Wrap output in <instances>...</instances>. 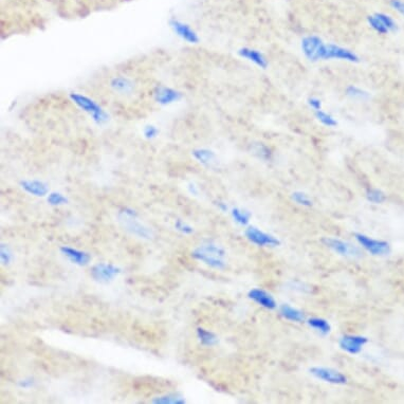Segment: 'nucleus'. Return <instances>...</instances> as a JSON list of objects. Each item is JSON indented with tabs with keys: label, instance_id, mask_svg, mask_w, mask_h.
<instances>
[{
	"label": "nucleus",
	"instance_id": "nucleus-1",
	"mask_svg": "<svg viewBox=\"0 0 404 404\" xmlns=\"http://www.w3.org/2000/svg\"><path fill=\"white\" fill-rule=\"evenodd\" d=\"M192 256L195 259L206 263L209 267H212L214 269L221 270V269L226 268V253L224 249L217 244H202L193 251Z\"/></svg>",
	"mask_w": 404,
	"mask_h": 404
},
{
	"label": "nucleus",
	"instance_id": "nucleus-2",
	"mask_svg": "<svg viewBox=\"0 0 404 404\" xmlns=\"http://www.w3.org/2000/svg\"><path fill=\"white\" fill-rule=\"evenodd\" d=\"M118 218L124 230L130 233L131 235L142 239H151L154 237V233L151 229L138 220L137 213L134 210L130 209L122 210L118 214Z\"/></svg>",
	"mask_w": 404,
	"mask_h": 404
},
{
	"label": "nucleus",
	"instance_id": "nucleus-3",
	"mask_svg": "<svg viewBox=\"0 0 404 404\" xmlns=\"http://www.w3.org/2000/svg\"><path fill=\"white\" fill-rule=\"evenodd\" d=\"M343 61L351 64L360 63V56L355 51L332 43L323 44L319 52V61Z\"/></svg>",
	"mask_w": 404,
	"mask_h": 404
},
{
	"label": "nucleus",
	"instance_id": "nucleus-4",
	"mask_svg": "<svg viewBox=\"0 0 404 404\" xmlns=\"http://www.w3.org/2000/svg\"><path fill=\"white\" fill-rule=\"evenodd\" d=\"M72 101L89 114L93 121L98 124H102L108 120V115L98 105L86 96H81L80 93H71Z\"/></svg>",
	"mask_w": 404,
	"mask_h": 404
},
{
	"label": "nucleus",
	"instance_id": "nucleus-5",
	"mask_svg": "<svg viewBox=\"0 0 404 404\" xmlns=\"http://www.w3.org/2000/svg\"><path fill=\"white\" fill-rule=\"evenodd\" d=\"M356 241L361 245L363 249H365L368 253L374 256H383L388 255L390 252V245L388 242L379 241L372 237H368L364 234L356 233L355 234Z\"/></svg>",
	"mask_w": 404,
	"mask_h": 404
},
{
	"label": "nucleus",
	"instance_id": "nucleus-6",
	"mask_svg": "<svg viewBox=\"0 0 404 404\" xmlns=\"http://www.w3.org/2000/svg\"><path fill=\"white\" fill-rule=\"evenodd\" d=\"M323 243L327 248H329L331 251L335 252L338 255H341L343 257H350V259H356L361 257V251L347 242L341 241L338 238H330L326 237L323 239Z\"/></svg>",
	"mask_w": 404,
	"mask_h": 404
},
{
	"label": "nucleus",
	"instance_id": "nucleus-7",
	"mask_svg": "<svg viewBox=\"0 0 404 404\" xmlns=\"http://www.w3.org/2000/svg\"><path fill=\"white\" fill-rule=\"evenodd\" d=\"M309 372L313 377L327 383L337 384V385H342V384L347 383L346 376H345V374L342 373L341 372L333 370V368L311 367L309 370Z\"/></svg>",
	"mask_w": 404,
	"mask_h": 404
},
{
	"label": "nucleus",
	"instance_id": "nucleus-8",
	"mask_svg": "<svg viewBox=\"0 0 404 404\" xmlns=\"http://www.w3.org/2000/svg\"><path fill=\"white\" fill-rule=\"evenodd\" d=\"M244 234L250 242L259 245V247H277L280 244V242L276 237L257 229L255 226L248 227Z\"/></svg>",
	"mask_w": 404,
	"mask_h": 404
},
{
	"label": "nucleus",
	"instance_id": "nucleus-9",
	"mask_svg": "<svg viewBox=\"0 0 404 404\" xmlns=\"http://www.w3.org/2000/svg\"><path fill=\"white\" fill-rule=\"evenodd\" d=\"M324 40L317 35H308L302 39L301 48L303 54L310 62H319V52Z\"/></svg>",
	"mask_w": 404,
	"mask_h": 404
},
{
	"label": "nucleus",
	"instance_id": "nucleus-10",
	"mask_svg": "<svg viewBox=\"0 0 404 404\" xmlns=\"http://www.w3.org/2000/svg\"><path fill=\"white\" fill-rule=\"evenodd\" d=\"M120 272V269L111 265V263L102 262L91 269V276L97 283L107 284L113 282Z\"/></svg>",
	"mask_w": 404,
	"mask_h": 404
},
{
	"label": "nucleus",
	"instance_id": "nucleus-11",
	"mask_svg": "<svg viewBox=\"0 0 404 404\" xmlns=\"http://www.w3.org/2000/svg\"><path fill=\"white\" fill-rule=\"evenodd\" d=\"M169 26L173 29V31L186 43L198 44L199 40H200L197 32L190 25H187L186 22L181 21L177 18H172L169 20Z\"/></svg>",
	"mask_w": 404,
	"mask_h": 404
},
{
	"label": "nucleus",
	"instance_id": "nucleus-12",
	"mask_svg": "<svg viewBox=\"0 0 404 404\" xmlns=\"http://www.w3.org/2000/svg\"><path fill=\"white\" fill-rule=\"evenodd\" d=\"M368 342V339L361 336L346 335L341 338L339 342V347L350 355H356L362 350L363 346Z\"/></svg>",
	"mask_w": 404,
	"mask_h": 404
},
{
	"label": "nucleus",
	"instance_id": "nucleus-13",
	"mask_svg": "<svg viewBox=\"0 0 404 404\" xmlns=\"http://www.w3.org/2000/svg\"><path fill=\"white\" fill-rule=\"evenodd\" d=\"M238 54L241 57L244 58L251 63H253L254 65L259 67L261 69H267L269 66V62L267 57L263 55L262 52L257 49L253 48H248V47H243L238 50Z\"/></svg>",
	"mask_w": 404,
	"mask_h": 404
},
{
	"label": "nucleus",
	"instance_id": "nucleus-14",
	"mask_svg": "<svg viewBox=\"0 0 404 404\" xmlns=\"http://www.w3.org/2000/svg\"><path fill=\"white\" fill-rule=\"evenodd\" d=\"M110 88L115 93L122 96H129L134 91L133 81L126 77H114L110 80Z\"/></svg>",
	"mask_w": 404,
	"mask_h": 404
},
{
	"label": "nucleus",
	"instance_id": "nucleus-15",
	"mask_svg": "<svg viewBox=\"0 0 404 404\" xmlns=\"http://www.w3.org/2000/svg\"><path fill=\"white\" fill-rule=\"evenodd\" d=\"M154 97L157 103L161 105H168L179 101L181 93L169 87H158L154 92Z\"/></svg>",
	"mask_w": 404,
	"mask_h": 404
},
{
	"label": "nucleus",
	"instance_id": "nucleus-16",
	"mask_svg": "<svg viewBox=\"0 0 404 404\" xmlns=\"http://www.w3.org/2000/svg\"><path fill=\"white\" fill-rule=\"evenodd\" d=\"M248 296L252 301H254L256 304H259V306L263 308H267L270 310L276 308V302H275L273 296L270 293L266 292L265 290L254 288L249 291Z\"/></svg>",
	"mask_w": 404,
	"mask_h": 404
},
{
	"label": "nucleus",
	"instance_id": "nucleus-17",
	"mask_svg": "<svg viewBox=\"0 0 404 404\" xmlns=\"http://www.w3.org/2000/svg\"><path fill=\"white\" fill-rule=\"evenodd\" d=\"M61 251L64 256H66L70 261L75 263V265L86 266L89 263L91 259V256L89 253H87V252L84 251H80L78 249H73L70 247H62Z\"/></svg>",
	"mask_w": 404,
	"mask_h": 404
},
{
	"label": "nucleus",
	"instance_id": "nucleus-18",
	"mask_svg": "<svg viewBox=\"0 0 404 404\" xmlns=\"http://www.w3.org/2000/svg\"><path fill=\"white\" fill-rule=\"evenodd\" d=\"M20 185L28 194L36 197H44L49 192L48 184L39 180H22Z\"/></svg>",
	"mask_w": 404,
	"mask_h": 404
},
{
	"label": "nucleus",
	"instance_id": "nucleus-19",
	"mask_svg": "<svg viewBox=\"0 0 404 404\" xmlns=\"http://www.w3.org/2000/svg\"><path fill=\"white\" fill-rule=\"evenodd\" d=\"M195 159L206 166H213L217 162V157L213 150L207 148H198L193 151Z\"/></svg>",
	"mask_w": 404,
	"mask_h": 404
},
{
	"label": "nucleus",
	"instance_id": "nucleus-20",
	"mask_svg": "<svg viewBox=\"0 0 404 404\" xmlns=\"http://www.w3.org/2000/svg\"><path fill=\"white\" fill-rule=\"evenodd\" d=\"M279 312L284 319L295 322V323H301V322L305 321V315H304L301 310L291 307L290 305H287V304L279 307Z\"/></svg>",
	"mask_w": 404,
	"mask_h": 404
},
{
	"label": "nucleus",
	"instance_id": "nucleus-21",
	"mask_svg": "<svg viewBox=\"0 0 404 404\" xmlns=\"http://www.w3.org/2000/svg\"><path fill=\"white\" fill-rule=\"evenodd\" d=\"M345 93L351 99H356V101H366L371 97V95L364 89L360 87H356L355 85H349L345 89Z\"/></svg>",
	"mask_w": 404,
	"mask_h": 404
},
{
	"label": "nucleus",
	"instance_id": "nucleus-22",
	"mask_svg": "<svg viewBox=\"0 0 404 404\" xmlns=\"http://www.w3.org/2000/svg\"><path fill=\"white\" fill-rule=\"evenodd\" d=\"M307 323L310 327L313 328V329L321 332L322 335H327V333H329L331 330L330 324L328 323V321H326L325 319L311 318L307 321Z\"/></svg>",
	"mask_w": 404,
	"mask_h": 404
},
{
	"label": "nucleus",
	"instance_id": "nucleus-23",
	"mask_svg": "<svg viewBox=\"0 0 404 404\" xmlns=\"http://www.w3.org/2000/svg\"><path fill=\"white\" fill-rule=\"evenodd\" d=\"M314 116L322 125H324L326 127L333 128L338 126V121L336 120L335 116L326 113V111H324L323 109L314 111Z\"/></svg>",
	"mask_w": 404,
	"mask_h": 404
},
{
	"label": "nucleus",
	"instance_id": "nucleus-24",
	"mask_svg": "<svg viewBox=\"0 0 404 404\" xmlns=\"http://www.w3.org/2000/svg\"><path fill=\"white\" fill-rule=\"evenodd\" d=\"M197 336L199 341H200V343L204 345V346H213V345L218 342L217 337H216L213 332L203 329V328H198Z\"/></svg>",
	"mask_w": 404,
	"mask_h": 404
},
{
	"label": "nucleus",
	"instance_id": "nucleus-25",
	"mask_svg": "<svg viewBox=\"0 0 404 404\" xmlns=\"http://www.w3.org/2000/svg\"><path fill=\"white\" fill-rule=\"evenodd\" d=\"M366 19H367L368 26H370L377 34H379V35H388L389 33L388 29H386L383 23L381 22V20H380L378 17L376 16V14L368 15Z\"/></svg>",
	"mask_w": 404,
	"mask_h": 404
},
{
	"label": "nucleus",
	"instance_id": "nucleus-26",
	"mask_svg": "<svg viewBox=\"0 0 404 404\" xmlns=\"http://www.w3.org/2000/svg\"><path fill=\"white\" fill-rule=\"evenodd\" d=\"M232 217L234 221L241 226H247L251 219V213L248 210H243L239 208L232 209Z\"/></svg>",
	"mask_w": 404,
	"mask_h": 404
},
{
	"label": "nucleus",
	"instance_id": "nucleus-27",
	"mask_svg": "<svg viewBox=\"0 0 404 404\" xmlns=\"http://www.w3.org/2000/svg\"><path fill=\"white\" fill-rule=\"evenodd\" d=\"M374 14H376V16L380 20H381V22L383 23L384 27L388 29L389 33L390 32L395 33L398 31V23L390 15L383 13V12H377V13H374Z\"/></svg>",
	"mask_w": 404,
	"mask_h": 404
},
{
	"label": "nucleus",
	"instance_id": "nucleus-28",
	"mask_svg": "<svg viewBox=\"0 0 404 404\" xmlns=\"http://www.w3.org/2000/svg\"><path fill=\"white\" fill-rule=\"evenodd\" d=\"M366 199L373 204H381L386 200V195L379 189H370L366 192Z\"/></svg>",
	"mask_w": 404,
	"mask_h": 404
},
{
	"label": "nucleus",
	"instance_id": "nucleus-29",
	"mask_svg": "<svg viewBox=\"0 0 404 404\" xmlns=\"http://www.w3.org/2000/svg\"><path fill=\"white\" fill-rule=\"evenodd\" d=\"M253 151H254V155H256L261 160H265V161L271 160L272 151L266 144H263V143L255 144L253 147Z\"/></svg>",
	"mask_w": 404,
	"mask_h": 404
},
{
	"label": "nucleus",
	"instance_id": "nucleus-30",
	"mask_svg": "<svg viewBox=\"0 0 404 404\" xmlns=\"http://www.w3.org/2000/svg\"><path fill=\"white\" fill-rule=\"evenodd\" d=\"M291 198H292V200H293L296 204H298V206H302V207L309 208L313 204L312 199L310 198L306 194V193H304V192H300V191L294 192L293 194L291 195Z\"/></svg>",
	"mask_w": 404,
	"mask_h": 404
},
{
	"label": "nucleus",
	"instance_id": "nucleus-31",
	"mask_svg": "<svg viewBox=\"0 0 404 404\" xmlns=\"http://www.w3.org/2000/svg\"><path fill=\"white\" fill-rule=\"evenodd\" d=\"M48 202L51 206H63L68 202V199L61 193H51L48 196Z\"/></svg>",
	"mask_w": 404,
	"mask_h": 404
},
{
	"label": "nucleus",
	"instance_id": "nucleus-32",
	"mask_svg": "<svg viewBox=\"0 0 404 404\" xmlns=\"http://www.w3.org/2000/svg\"><path fill=\"white\" fill-rule=\"evenodd\" d=\"M0 253H1V262L2 265L7 266L9 263L12 261V259H13V255H12V252L9 249L8 245L5 244H1V251H0Z\"/></svg>",
	"mask_w": 404,
	"mask_h": 404
},
{
	"label": "nucleus",
	"instance_id": "nucleus-33",
	"mask_svg": "<svg viewBox=\"0 0 404 404\" xmlns=\"http://www.w3.org/2000/svg\"><path fill=\"white\" fill-rule=\"evenodd\" d=\"M155 403H184V400L182 398H178L177 396H164V397H160V398H157V399L154 400Z\"/></svg>",
	"mask_w": 404,
	"mask_h": 404
},
{
	"label": "nucleus",
	"instance_id": "nucleus-34",
	"mask_svg": "<svg viewBox=\"0 0 404 404\" xmlns=\"http://www.w3.org/2000/svg\"><path fill=\"white\" fill-rule=\"evenodd\" d=\"M389 7L404 17V0H388Z\"/></svg>",
	"mask_w": 404,
	"mask_h": 404
},
{
	"label": "nucleus",
	"instance_id": "nucleus-35",
	"mask_svg": "<svg viewBox=\"0 0 404 404\" xmlns=\"http://www.w3.org/2000/svg\"><path fill=\"white\" fill-rule=\"evenodd\" d=\"M307 104L309 105L310 108L313 109V111H318V110L323 109V104H322V101L317 97H310L307 99Z\"/></svg>",
	"mask_w": 404,
	"mask_h": 404
},
{
	"label": "nucleus",
	"instance_id": "nucleus-36",
	"mask_svg": "<svg viewBox=\"0 0 404 404\" xmlns=\"http://www.w3.org/2000/svg\"><path fill=\"white\" fill-rule=\"evenodd\" d=\"M175 227L177 229L179 232L183 233V234H191L194 232V229L191 226H189L187 224H184L182 220H177L175 224Z\"/></svg>",
	"mask_w": 404,
	"mask_h": 404
},
{
	"label": "nucleus",
	"instance_id": "nucleus-37",
	"mask_svg": "<svg viewBox=\"0 0 404 404\" xmlns=\"http://www.w3.org/2000/svg\"><path fill=\"white\" fill-rule=\"evenodd\" d=\"M158 133H159V130H158V128L154 125H148L145 127L144 129V136L145 138L147 139H154L158 136Z\"/></svg>",
	"mask_w": 404,
	"mask_h": 404
},
{
	"label": "nucleus",
	"instance_id": "nucleus-38",
	"mask_svg": "<svg viewBox=\"0 0 404 404\" xmlns=\"http://www.w3.org/2000/svg\"><path fill=\"white\" fill-rule=\"evenodd\" d=\"M32 384H33V381H31V380H22V381L19 382V385L23 388H30V386H32Z\"/></svg>",
	"mask_w": 404,
	"mask_h": 404
}]
</instances>
